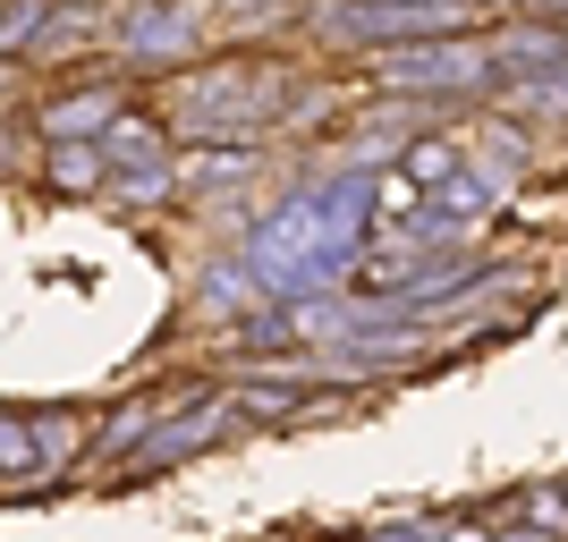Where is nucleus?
<instances>
[{
	"label": "nucleus",
	"instance_id": "obj_1",
	"mask_svg": "<svg viewBox=\"0 0 568 542\" xmlns=\"http://www.w3.org/2000/svg\"><path fill=\"white\" fill-rule=\"evenodd\" d=\"M179 111H187L195 136H213V144H255L288 111V60H221V69H195L179 85Z\"/></svg>",
	"mask_w": 568,
	"mask_h": 542
},
{
	"label": "nucleus",
	"instance_id": "obj_2",
	"mask_svg": "<svg viewBox=\"0 0 568 542\" xmlns=\"http://www.w3.org/2000/svg\"><path fill=\"white\" fill-rule=\"evenodd\" d=\"M374 76L399 94H493V43L475 34H416V43H374Z\"/></svg>",
	"mask_w": 568,
	"mask_h": 542
},
{
	"label": "nucleus",
	"instance_id": "obj_3",
	"mask_svg": "<svg viewBox=\"0 0 568 542\" xmlns=\"http://www.w3.org/2000/svg\"><path fill=\"white\" fill-rule=\"evenodd\" d=\"M94 144H102V170H111V178H128V187H136L144 204H153V195H170L179 162L162 153V127H153V119H128V111H119Z\"/></svg>",
	"mask_w": 568,
	"mask_h": 542
},
{
	"label": "nucleus",
	"instance_id": "obj_4",
	"mask_svg": "<svg viewBox=\"0 0 568 542\" xmlns=\"http://www.w3.org/2000/svg\"><path fill=\"white\" fill-rule=\"evenodd\" d=\"M221 425H230V399H195V416H162V425L128 449V483H153L162 467H179V458H195V449H213Z\"/></svg>",
	"mask_w": 568,
	"mask_h": 542
},
{
	"label": "nucleus",
	"instance_id": "obj_5",
	"mask_svg": "<svg viewBox=\"0 0 568 542\" xmlns=\"http://www.w3.org/2000/svg\"><path fill=\"white\" fill-rule=\"evenodd\" d=\"M119 43L136 51V60H170V51H187V0H144L136 18L119 25Z\"/></svg>",
	"mask_w": 568,
	"mask_h": 542
},
{
	"label": "nucleus",
	"instance_id": "obj_6",
	"mask_svg": "<svg viewBox=\"0 0 568 542\" xmlns=\"http://www.w3.org/2000/svg\"><path fill=\"white\" fill-rule=\"evenodd\" d=\"M119 119V85H94V94H69V102H51L43 111V136L60 144V136H102Z\"/></svg>",
	"mask_w": 568,
	"mask_h": 542
},
{
	"label": "nucleus",
	"instance_id": "obj_7",
	"mask_svg": "<svg viewBox=\"0 0 568 542\" xmlns=\"http://www.w3.org/2000/svg\"><path fill=\"white\" fill-rule=\"evenodd\" d=\"M43 178H51V187H69V195H94L111 170H102V144L94 136H60L43 153Z\"/></svg>",
	"mask_w": 568,
	"mask_h": 542
},
{
	"label": "nucleus",
	"instance_id": "obj_8",
	"mask_svg": "<svg viewBox=\"0 0 568 542\" xmlns=\"http://www.w3.org/2000/svg\"><path fill=\"white\" fill-rule=\"evenodd\" d=\"M399 170L416 178V187H442V178H458V170H467V144H458V136H416Z\"/></svg>",
	"mask_w": 568,
	"mask_h": 542
},
{
	"label": "nucleus",
	"instance_id": "obj_9",
	"mask_svg": "<svg viewBox=\"0 0 568 542\" xmlns=\"http://www.w3.org/2000/svg\"><path fill=\"white\" fill-rule=\"evenodd\" d=\"M162 416H170V399H136V407H119V416H111V425H102V458H128V449H136L144 441V432H153V425H162Z\"/></svg>",
	"mask_w": 568,
	"mask_h": 542
},
{
	"label": "nucleus",
	"instance_id": "obj_10",
	"mask_svg": "<svg viewBox=\"0 0 568 542\" xmlns=\"http://www.w3.org/2000/svg\"><path fill=\"white\" fill-rule=\"evenodd\" d=\"M26 425H34V458H43V474L69 467L77 449H85V425H77V416H26Z\"/></svg>",
	"mask_w": 568,
	"mask_h": 542
},
{
	"label": "nucleus",
	"instance_id": "obj_11",
	"mask_svg": "<svg viewBox=\"0 0 568 542\" xmlns=\"http://www.w3.org/2000/svg\"><path fill=\"white\" fill-rule=\"evenodd\" d=\"M0 474H9V483L43 474V458H34V425H26V416H0Z\"/></svg>",
	"mask_w": 568,
	"mask_h": 542
},
{
	"label": "nucleus",
	"instance_id": "obj_12",
	"mask_svg": "<svg viewBox=\"0 0 568 542\" xmlns=\"http://www.w3.org/2000/svg\"><path fill=\"white\" fill-rule=\"evenodd\" d=\"M230 407H246V416H288V407H297V381H246Z\"/></svg>",
	"mask_w": 568,
	"mask_h": 542
},
{
	"label": "nucleus",
	"instance_id": "obj_13",
	"mask_svg": "<svg viewBox=\"0 0 568 542\" xmlns=\"http://www.w3.org/2000/svg\"><path fill=\"white\" fill-rule=\"evenodd\" d=\"M43 9L51 0H0V51H18L34 25H43Z\"/></svg>",
	"mask_w": 568,
	"mask_h": 542
},
{
	"label": "nucleus",
	"instance_id": "obj_14",
	"mask_svg": "<svg viewBox=\"0 0 568 542\" xmlns=\"http://www.w3.org/2000/svg\"><path fill=\"white\" fill-rule=\"evenodd\" d=\"M365 542H433V534H416V525H382V534H365Z\"/></svg>",
	"mask_w": 568,
	"mask_h": 542
},
{
	"label": "nucleus",
	"instance_id": "obj_15",
	"mask_svg": "<svg viewBox=\"0 0 568 542\" xmlns=\"http://www.w3.org/2000/svg\"><path fill=\"white\" fill-rule=\"evenodd\" d=\"M442 542H493V534H484V525H450Z\"/></svg>",
	"mask_w": 568,
	"mask_h": 542
},
{
	"label": "nucleus",
	"instance_id": "obj_16",
	"mask_svg": "<svg viewBox=\"0 0 568 542\" xmlns=\"http://www.w3.org/2000/svg\"><path fill=\"white\" fill-rule=\"evenodd\" d=\"M493 542H551V534H535V525H509V534H493Z\"/></svg>",
	"mask_w": 568,
	"mask_h": 542
},
{
	"label": "nucleus",
	"instance_id": "obj_17",
	"mask_svg": "<svg viewBox=\"0 0 568 542\" xmlns=\"http://www.w3.org/2000/svg\"><path fill=\"white\" fill-rule=\"evenodd\" d=\"M560 509H568V483H560Z\"/></svg>",
	"mask_w": 568,
	"mask_h": 542
}]
</instances>
